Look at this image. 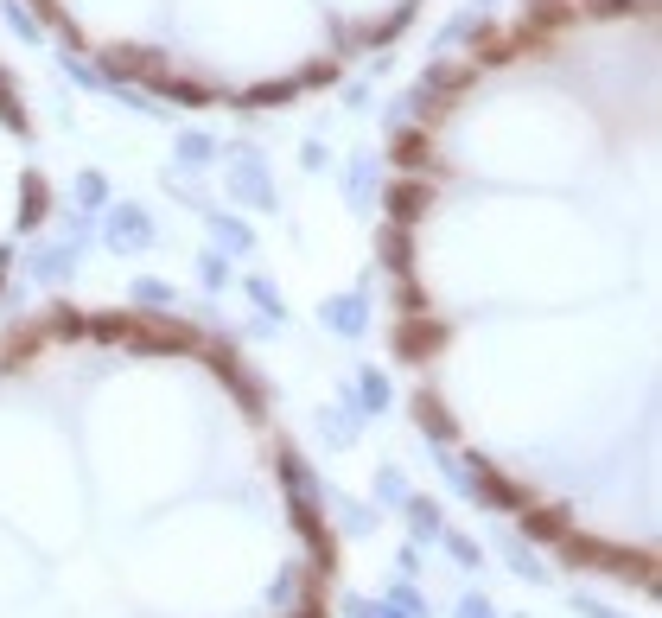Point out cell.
I'll return each instance as SVG.
<instances>
[{
	"label": "cell",
	"instance_id": "cell-23",
	"mask_svg": "<svg viewBox=\"0 0 662 618\" xmlns=\"http://www.w3.org/2000/svg\"><path fill=\"white\" fill-rule=\"evenodd\" d=\"M217 236H223L230 249H249V230H242V223H223V217H217Z\"/></svg>",
	"mask_w": 662,
	"mask_h": 618
},
{
	"label": "cell",
	"instance_id": "cell-13",
	"mask_svg": "<svg viewBox=\"0 0 662 618\" xmlns=\"http://www.w3.org/2000/svg\"><path fill=\"white\" fill-rule=\"evenodd\" d=\"M389 606H395V612H402V618H427V599H421V593H414V587H408V580H402V587H389Z\"/></svg>",
	"mask_w": 662,
	"mask_h": 618
},
{
	"label": "cell",
	"instance_id": "cell-4",
	"mask_svg": "<svg viewBox=\"0 0 662 618\" xmlns=\"http://www.w3.org/2000/svg\"><path fill=\"white\" fill-rule=\"evenodd\" d=\"M446 345V325L427 319V313H402V325H395V357H408V364H421V357H433Z\"/></svg>",
	"mask_w": 662,
	"mask_h": 618
},
{
	"label": "cell",
	"instance_id": "cell-20",
	"mask_svg": "<svg viewBox=\"0 0 662 618\" xmlns=\"http://www.w3.org/2000/svg\"><path fill=\"white\" fill-rule=\"evenodd\" d=\"M452 618H497V606H491L484 593H465V599H459V612H452Z\"/></svg>",
	"mask_w": 662,
	"mask_h": 618
},
{
	"label": "cell",
	"instance_id": "cell-11",
	"mask_svg": "<svg viewBox=\"0 0 662 618\" xmlns=\"http://www.w3.org/2000/svg\"><path fill=\"white\" fill-rule=\"evenodd\" d=\"M357 396H363V415H382V408H389V376L363 370L357 376Z\"/></svg>",
	"mask_w": 662,
	"mask_h": 618
},
{
	"label": "cell",
	"instance_id": "cell-24",
	"mask_svg": "<svg viewBox=\"0 0 662 618\" xmlns=\"http://www.w3.org/2000/svg\"><path fill=\"white\" fill-rule=\"evenodd\" d=\"M223 281H230V268H223L217 255H211V262H204V287H223Z\"/></svg>",
	"mask_w": 662,
	"mask_h": 618
},
{
	"label": "cell",
	"instance_id": "cell-8",
	"mask_svg": "<svg viewBox=\"0 0 662 618\" xmlns=\"http://www.w3.org/2000/svg\"><path fill=\"white\" fill-rule=\"evenodd\" d=\"M147 236H153V230H147V217H141V211H121V217L109 223V243H115V249H141Z\"/></svg>",
	"mask_w": 662,
	"mask_h": 618
},
{
	"label": "cell",
	"instance_id": "cell-2",
	"mask_svg": "<svg viewBox=\"0 0 662 618\" xmlns=\"http://www.w3.org/2000/svg\"><path fill=\"white\" fill-rule=\"evenodd\" d=\"M96 338H128V345H141V351H191L198 345V338H191L179 319H166V313H147V319L109 313V319H96Z\"/></svg>",
	"mask_w": 662,
	"mask_h": 618
},
{
	"label": "cell",
	"instance_id": "cell-19",
	"mask_svg": "<svg viewBox=\"0 0 662 618\" xmlns=\"http://www.w3.org/2000/svg\"><path fill=\"white\" fill-rule=\"evenodd\" d=\"M249 294H255V306H261V313H268L274 325H281V313H287V306H281V294H274V287H268V281H255V287H249Z\"/></svg>",
	"mask_w": 662,
	"mask_h": 618
},
{
	"label": "cell",
	"instance_id": "cell-18",
	"mask_svg": "<svg viewBox=\"0 0 662 618\" xmlns=\"http://www.w3.org/2000/svg\"><path fill=\"white\" fill-rule=\"evenodd\" d=\"M376 497H382V504H402V497H408V478H402V472H382V478H376Z\"/></svg>",
	"mask_w": 662,
	"mask_h": 618
},
{
	"label": "cell",
	"instance_id": "cell-16",
	"mask_svg": "<svg viewBox=\"0 0 662 618\" xmlns=\"http://www.w3.org/2000/svg\"><path fill=\"white\" fill-rule=\"evenodd\" d=\"M64 268H71V249H45L39 255V281H64Z\"/></svg>",
	"mask_w": 662,
	"mask_h": 618
},
{
	"label": "cell",
	"instance_id": "cell-17",
	"mask_svg": "<svg viewBox=\"0 0 662 618\" xmlns=\"http://www.w3.org/2000/svg\"><path fill=\"white\" fill-rule=\"evenodd\" d=\"M45 332H51V338H77V332H83V319L71 313V306H58V313L45 319Z\"/></svg>",
	"mask_w": 662,
	"mask_h": 618
},
{
	"label": "cell",
	"instance_id": "cell-21",
	"mask_svg": "<svg viewBox=\"0 0 662 618\" xmlns=\"http://www.w3.org/2000/svg\"><path fill=\"white\" fill-rule=\"evenodd\" d=\"M351 618H402L389 599H351Z\"/></svg>",
	"mask_w": 662,
	"mask_h": 618
},
{
	"label": "cell",
	"instance_id": "cell-15",
	"mask_svg": "<svg viewBox=\"0 0 662 618\" xmlns=\"http://www.w3.org/2000/svg\"><path fill=\"white\" fill-rule=\"evenodd\" d=\"M331 504H338V517H344V529H351V536H363V529H370V510H363V504H351V497H331Z\"/></svg>",
	"mask_w": 662,
	"mask_h": 618
},
{
	"label": "cell",
	"instance_id": "cell-10",
	"mask_svg": "<svg viewBox=\"0 0 662 618\" xmlns=\"http://www.w3.org/2000/svg\"><path fill=\"white\" fill-rule=\"evenodd\" d=\"M325 440H331V446L357 440V402H338V408L325 415Z\"/></svg>",
	"mask_w": 662,
	"mask_h": 618
},
{
	"label": "cell",
	"instance_id": "cell-9",
	"mask_svg": "<svg viewBox=\"0 0 662 618\" xmlns=\"http://www.w3.org/2000/svg\"><path fill=\"white\" fill-rule=\"evenodd\" d=\"M414 421H421V434H427V440H452V421H446V408L433 402V396L414 402Z\"/></svg>",
	"mask_w": 662,
	"mask_h": 618
},
{
	"label": "cell",
	"instance_id": "cell-6",
	"mask_svg": "<svg viewBox=\"0 0 662 618\" xmlns=\"http://www.w3.org/2000/svg\"><path fill=\"white\" fill-rule=\"evenodd\" d=\"M402 504H408V536H414V542H440V536H446L440 504H427V497H402Z\"/></svg>",
	"mask_w": 662,
	"mask_h": 618
},
{
	"label": "cell",
	"instance_id": "cell-22",
	"mask_svg": "<svg viewBox=\"0 0 662 618\" xmlns=\"http://www.w3.org/2000/svg\"><path fill=\"white\" fill-rule=\"evenodd\" d=\"M440 542L452 548V555H459V568H478V561H484V555H478V542H465V536H440Z\"/></svg>",
	"mask_w": 662,
	"mask_h": 618
},
{
	"label": "cell",
	"instance_id": "cell-14",
	"mask_svg": "<svg viewBox=\"0 0 662 618\" xmlns=\"http://www.w3.org/2000/svg\"><path fill=\"white\" fill-rule=\"evenodd\" d=\"M134 300H141L147 313H166V306H172V287H160V281H134Z\"/></svg>",
	"mask_w": 662,
	"mask_h": 618
},
{
	"label": "cell",
	"instance_id": "cell-7",
	"mask_svg": "<svg viewBox=\"0 0 662 618\" xmlns=\"http://www.w3.org/2000/svg\"><path fill=\"white\" fill-rule=\"evenodd\" d=\"M522 536L561 542V536H567V517H561V510H548V504H535V510H522Z\"/></svg>",
	"mask_w": 662,
	"mask_h": 618
},
{
	"label": "cell",
	"instance_id": "cell-3",
	"mask_svg": "<svg viewBox=\"0 0 662 618\" xmlns=\"http://www.w3.org/2000/svg\"><path fill=\"white\" fill-rule=\"evenodd\" d=\"M561 548L573 561H586V568H605V574H643L650 580V555H631V548H612V542H592V536H561Z\"/></svg>",
	"mask_w": 662,
	"mask_h": 618
},
{
	"label": "cell",
	"instance_id": "cell-5",
	"mask_svg": "<svg viewBox=\"0 0 662 618\" xmlns=\"http://www.w3.org/2000/svg\"><path fill=\"white\" fill-rule=\"evenodd\" d=\"M319 319H325L338 338H357L363 325H370V313H363V294H338V300H325V306H319Z\"/></svg>",
	"mask_w": 662,
	"mask_h": 618
},
{
	"label": "cell",
	"instance_id": "cell-12",
	"mask_svg": "<svg viewBox=\"0 0 662 618\" xmlns=\"http://www.w3.org/2000/svg\"><path fill=\"white\" fill-rule=\"evenodd\" d=\"M503 548H510V568H516L522 580H548V568H542V561H535V555H529V542H522V536H510V542H503Z\"/></svg>",
	"mask_w": 662,
	"mask_h": 618
},
{
	"label": "cell",
	"instance_id": "cell-1",
	"mask_svg": "<svg viewBox=\"0 0 662 618\" xmlns=\"http://www.w3.org/2000/svg\"><path fill=\"white\" fill-rule=\"evenodd\" d=\"M96 7L102 0H32V13H45L71 45L90 26ZM121 7H147L153 20L141 32V45L109 64V77L147 83V90H160L172 102H223V51H230V39H223V0H121ZM293 7L306 13L312 39L338 64L351 51L382 45L389 32H402L414 0H293ZM268 13H274V0H268ZM274 26H281V13H274Z\"/></svg>",
	"mask_w": 662,
	"mask_h": 618
}]
</instances>
